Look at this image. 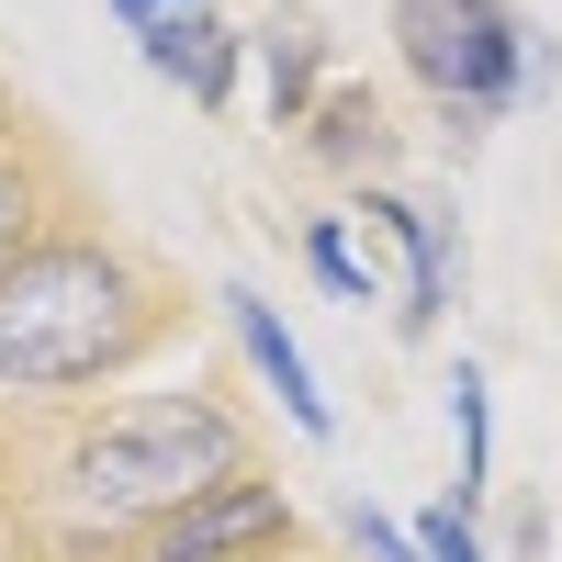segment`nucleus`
<instances>
[{"mask_svg":"<svg viewBox=\"0 0 562 562\" xmlns=\"http://www.w3.org/2000/svg\"><path fill=\"white\" fill-rule=\"evenodd\" d=\"M450 450H461V484H450V495L484 518V484H495V394H484V371H473V360L450 371Z\"/></svg>","mask_w":562,"mask_h":562,"instance_id":"11","label":"nucleus"},{"mask_svg":"<svg viewBox=\"0 0 562 562\" xmlns=\"http://www.w3.org/2000/svg\"><path fill=\"white\" fill-rule=\"evenodd\" d=\"M169 12H214V0H113V23L135 34V23H169Z\"/></svg>","mask_w":562,"mask_h":562,"instance_id":"15","label":"nucleus"},{"mask_svg":"<svg viewBox=\"0 0 562 562\" xmlns=\"http://www.w3.org/2000/svg\"><path fill=\"white\" fill-rule=\"evenodd\" d=\"M394 68L428 90L439 124H506L551 90V34L518 23V0H394Z\"/></svg>","mask_w":562,"mask_h":562,"instance_id":"3","label":"nucleus"},{"mask_svg":"<svg viewBox=\"0 0 562 562\" xmlns=\"http://www.w3.org/2000/svg\"><path fill=\"white\" fill-rule=\"evenodd\" d=\"M214 304H225V326H237V349H248V371H259V383L281 394V416H293L304 439H338V405L315 394V360L293 349V326L270 315V293H248V281H225Z\"/></svg>","mask_w":562,"mask_h":562,"instance_id":"6","label":"nucleus"},{"mask_svg":"<svg viewBox=\"0 0 562 562\" xmlns=\"http://www.w3.org/2000/svg\"><path fill=\"white\" fill-rule=\"evenodd\" d=\"M304 270H315L338 304H383V270L349 248V214H304Z\"/></svg>","mask_w":562,"mask_h":562,"instance_id":"12","label":"nucleus"},{"mask_svg":"<svg viewBox=\"0 0 562 562\" xmlns=\"http://www.w3.org/2000/svg\"><path fill=\"white\" fill-rule=\"evenodd\" d=\"M338 529H349V551H360V562H428V551H416V529H394L371 495H349V518H338Z\"/></svg>","mask_w":562,"mask_h":562,"instance_id":"14","label":"nucleus"},{"mask_svg":"<svg viewBox=\"0 0 562 562\" xmlns=\"http://www.w3.org/2000/svg\"><path fill=\"white\" fill-rule=\"evenodd\" d=\"M237 473H259V428L225 394L180 383V394L68 405V428H57V450H45V473H34V506L57 518L68 562H90V551L113 562L158 518H180L192 495L237 484Z\"/></svg>","mask_w":562,"mask_h":562,"instance_id":"2","label":"nucleus"},{"mask_svg":"<svg viewBox=\"0 0 562 562\" xmlns=\"http://www.w3.org/2000/svg\"><path fill=\"white\" fill-rule=\"evenodd\" d=\"M349 225H371V237L405 259V304H394V326H405V338H428V326L450 315V293H461V225H450L439 203H416V192H383V180L349 203Z\"/></svg>","mask_w":562,"mask_h":562,"instance_id":"5","label":"nucleus"},{"mask_svg":"<svg viewBox=\"0 0 562 562\" xmlns=\"http://www.w3.org/2000/svg\"><path fill=\"white\" fill-rule=\"evenodd\" d=\"M135 57L169 90H192L203 113H225L237 102V68H248V34H225V12H169V23H135Z\"/></svg>","mask_w":562,"mask_h":562,"instance_id":"7","label":"nucleus"},{"mask_svg":"<svg viewBox=\"0 0 562 562\" xmlns=\"http://www.w3.org/2000/svg\"><path fill=\"white\" fill-rule=\"evenodd\" d=\"M270 551H293V495H281L270 473H237V484L192 495L180 518H158L113 562H270Z\"/></svg>","mask_w":562,"mask_h":562,"instance_id":"4","label":"nucleus"},{"mask_svg":"<svg viewBox=\"0 0 562 562\" xmlns=\"http://www.w3.org/2000/svg\"><path fill=\"white\" fill-rule=\"evenodd\" d=\"M68 214V180H57V158L34 147V135H0V270H12L45 225Z\"/></svg>","mask_w":562,"mask_h":562,"instance_id":"10","label":"nucleus"},{"mask_svg":"<svg viewBox=\"0 0 562 562\" xmlns=\"http://www.w3.org/2000/svg\"><path fill=\"white\" fill-rule=\"evenodd\" d=\"M293 147H304L315 169H338L349 192H371V180H383V158H394V113H383V90L326 79V102L293 124Z\"/></svg>","mask_w":562,"mask_h":562,"instance_id":"8","label":"nucleus"},{"mask_svg":"<svg viewBox=\"0 0 562 562\" xmlns=\"http://www.w3.org/2000/svg\"><path fill=\"white\" fill-rule=\"evenodd\" d=\"M416 551H428V562H495V551H484V518H473L461 495H439L428 518H416Z\"/></svg>","mask_w":562,"mask_h":562,"instance_id":"13","label":"nucleus"},{"mask_svg":"<svg viewBox=\"0 0 562 562\" xmlns=\"http://www.w3.org/2000/svg\"><path fill=\"white\" fill-rule=\"evenodd\" d=\"M270 562H293V551H270Z\"/></svg>","mask_w":562,"mask_h":562,"instance_id":"16","label":"nucleus"},{"mask_svg":"<svg viewBox=\"0 0 562 562\" xmlns=\"http://www.w3.org/2000/svg\"><path fill=\"white\" fill-rule=\"evenodd\" d=\"M169 326H180V293L135 237H113V225H45L0 270V405L12 416L102 405V383L158 360Z\"/></svg>","mask_w":562,"mask_h":562,"instance_id":"1","label":"nucleus"},{"mask_svg":"<svg viewBox=\"0 0 562 562\" xmlns=\"http://www.w3.org/2000/svg\"><path fill=\"white\" fill-rule=\"evenodd\" d=\"M248 57H259V90H270V124H304L326 102V23L315 12H270L248 34Z\"/></svg>","mask_w":562,"mask_h":562,"instance_id":"9","label":"nucleus"}]
</instances>
